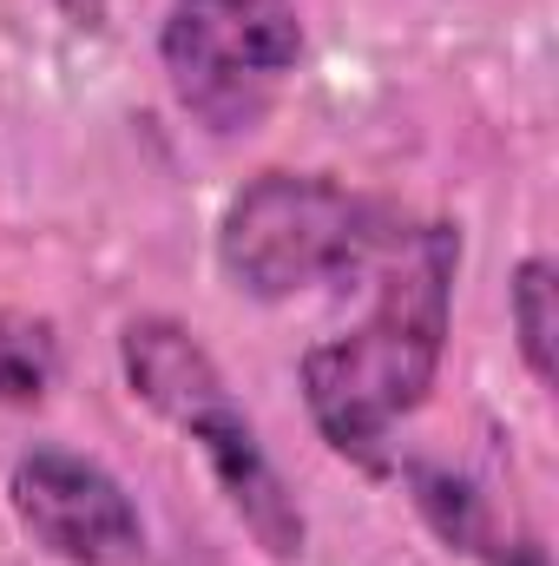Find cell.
I'll return each mask as SVG.
<instances>
[{"instance_id": "6da1fadb", "label": "cell", "mask_w": 559, "mask_h": 566, "mask_svg": "<svg viewBox=\"0 0 559 566\" xmlns=\"http://www.w3.org/2000/svg\"><path fill=\"white\" fill-rule=\"evenodd\" d=\"M376 303L342 336L303 349L296 382L316 434L356 474H395V428L415 416L441 382L454 336V277L461 231L454 224H402L382 251Z\"/></svg>"}, {"instance_id": "7a4b0ae2", "label": "cell", "mask_w": 559, "mask_h": 566, "mask_svg": "<svg viewBox=\"0 0 559 566\" xmlns=\"http://www.w3.org/2000/svg\"><path fill=\"white\" fill-rule=\"evenodd\" d=\"M119 369H126L133 402H145L158 422H171L198 448L204 474L218 481L224 507L257 541V554L277 566L303 560V547H309L303 501L283 481V468L271 461V448H264V434L251 422V409L238 402L231 376L198 343V329L165 316V310H145V316H133L119 329Z\"/></svg>"}, {"instance_id": "3957f363", "label": "cell", "mask_w": 559, "mask_h": 566, "mask_svg": "<svg viewBox=\"0 0 559 566\" xmlns=\"http://www.w3.org/2000/svg\"><path fill=\"white\" fill-rule=\"evenodd\" d=\"M402 211L329 178L271 165L231 191L218 218V271L257 303H289L309 290L356 283L402 238Z\"/></svg>"}, {"instance_id": "277c9868", "label": "cell", "mask_w": 559, "mask_h": 566, "mask_svg": "<svg viewBox=\"0 0 559 566\" xmlns=\"http://www.w3.org/2000/svg\"><path fill=\"white\" fill-rule=\"evenodd\" d=\"M158 66L184 119L218 139H244L271 119L303 66L296 0H171L158 20Z\"/></svg>"}, {"instance_id": "5b68a950", "label": "cell", "mask_w": 559, "mask_h": 566, "mask_svg": "<svg viewBox=\"0 0 559 566\" xmlns=\"http://www.w3.org/2000/svg\"><path fill=\"white\" fill-rule=\"evenodd\" d=\"M7 507L20 534L60 566H139L145 560V514L126 481L60 441L27 448L7 468Z\"/></svg>"}, {"instance_id": "8992f818", "label": "cell", "mask_w": 559, "mask_h": 566, "mask_svg": "<svg viewBox=\"0 0 559 566\" xmlns=\"http://www.w3.org/2000/svg\"><path fill=\"white\" fill-rule=\"evenodd\" d=\"M409 474V494H415V514L428 521V534L461 554L474 566H547V547L534 527H520L474 474L447 468V461H409L395 468Z\"/></svg>"}, {"instance_id": "52a82bcc", "label": "cell", "mask_w": 559, "mask_h": 566, "mask_svg": "<svg viewBox=\"0 0 559 566\" xmlns=\"http://www.w3.org/2000/svg\"><path fill=\"white\" fill-rule=\"evenodd\" d=\"M507 323L520 343V363L540 389H553V343H559V271L547 251H527L507 283Z\"/></svg>"}, {"instance_id": "ba28073f", "label": "cell", "mask_w": 559, "mask_h": 566, "mask_svg": "<svg viewBox=\"0 0 559 566\" xmlns=\"http://www.w3.org/2000/svg\"><path fill=\"white\" fill-rule=\"evenodd\" d=\"M60 382V336L46 316L0 310V409H40Z\"/></svg>"}, {"instance_id": "9c48e42d", "label": "cell", "mask_w": 559, "mask_h": 566, "mask_svg": "<svg viewBox=\"0 0 559 566\" xmlns=\"http://www.w3.org/2000/svg\"><path fill=\"white\" fill-rule=\"evenodd\" d=\"M60 13H66V27H80V33H106V20H113V0H53Z\"/></svg>"}]
</instances>
